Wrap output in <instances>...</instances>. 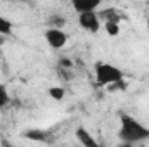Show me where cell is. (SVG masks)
<instances>
[{
    "label": "cell",
    "mask_w": 149,
    "mask_h": 147,
    "mask_svg": "<svg viewBox=\"0 0 149 147\" xmlns=\"http://www.w3.org/2000/svg\"><path fill=\"white\" fill-rule=\"evenodd\" d=\"M118 137L123 144H139L149 140V128L146 125H142L139 119H135L134 116L127 114V112H120V130H118Z\"/></svg>",
    "instance_id": "1"
},
{
    "label": "cell",
    "mask_w": 149,
    "mask_h": 147,
    "mask_svg": "<svg viewBox=\"0 0 149 147\" xmlns=\"http://www.w3.org/2000/svg\"><path fill=\"white\" fill-rule=\"evenodd\" d=\"M94 74H95V83L99 87H109L113 83L123 80V71L109 62H95Z\"/></svg>",
    "instance_id": "2"
},
{
    "label": "cell",
    "mask_w": 149,
    "mask_h": 147,
    "mask_svg": "<svg viewBox=\"0 0 149 147\" xmlns=\"http://www.w3.org/2000/svg\"><path fill=\"white\" fill-rule=\"evenodd\" d=\"M78 24L81 30H85L88 33H97L101 30V17H99L97 10L81 12V14H78Z\"/></svg>",
    "instance_id": "3"
},
{
    "label": "cell",
    "mask_w": 149,
    "mask_h": 147,
    "mask_svg": "<svg viewBox=\"0 0 149 147\" xmlns=\"http://www.w3.org/2000/svg\"><path fill=\"white\" fill-rule=\"evenodd\" d=\"M43 37L47 40V43L56 50H61L68 43V33L63 28H49Z\"/></svg>",
    "instance_id": "4"
},
{
    "label": "cell",
    "mask_w": 149,
    "mask_h": 147,
    "mask_svg": "<svg viewBox=\"0 0 149 147\" xmlns=\"http://www.w3.org/2000/svg\"><path fill=\"white\" fill-rule=\"evenodd\" d=\"M71 3H73L74 10L78 14H81V12H90V10L99 9L102 0H71Z\"/></svg>",
    "instance_id": "5"
},
{
    "label": "cell",
    "mask_w": 149,
    "mask_h": 147,
    "mask_svg": "<svg viewBox=\"0 0 149 147\" xmlns=\"http://www.w3.org/2000/svg\"><path fill=\"white\" fill-rule=\"evenodd\" d=\"M74 135H76V139H78V142H80L81 146H85V147H97L99 146V142H97V140L88 133V130L83 128V126H78L76 132H74Z\"/></svg>",
    "instance_id": "6"
},
{
    "label": "cell",
    "mask_w": 149,
    "mask_h": 147,
    "mask_svg": "<svg viewBox=\"0 0 149 147\" xmlns=\"http://www.w3.org/2000/svg\"><path fill=\"white\" fill-rule=\"evenodd\" d=\"M97 14H99L101 21H104V23H106V21H120V14H118V10L113 9V7L102 9V10H99Z\"/></svg>",
    "instance_id": "7"
},
{
    "label": "cell",
    "mask_w": 149,
    "mask_h": 147,
    "mask_svg": "<svg viewBox=\"0 0 149 147\" xmlns=\"http://www.w3.org/2000/svg\"><path fill=\"white\" fill-rule=\"evenodd\" d=\"M24 137L30 140H37V142H47L49 140V133L43 130H28V132H24Z\"/></svg>",
    "instance_id": "8"
},
{
    "label": "cell",
    "mask_w": 149,
    "mask_h": 147,
    "mask_svg": "<svg viewBox=\"0 0 149 147\" xmlns=\"http://www.w3.org/2000/svg\"><path fill=\"white\" fill-rule=\"evenodd\" d=\"M47 24L50 28H64L66 26V17L61 14H52L47 17Z\"/></svg>",
    "instance_id": "9"
},
{
    "label": "cell",
    "mask_w": 149,
    "mask_h": 147,
    "mask_svg": "<svg viewBox=\"0 0 149 147\" xmlns=\"http://www.w3.org/2000/svg\"><path fill=\"white\" fill-rule=\"evenodd\" d=\"M104 30L109 37H118L120 35V21H106Z\"/></svg>",
    "instance_id": "10"
},
{
    "label": "cell",
    "mask_w": 149,
    "mask_h": 147,
    "mask_svg": "<svg viewBox=\"0 0 149 147\" xmlns=\"http://www.w3.org/2000/svg\"><path fill=\"white\" fill-rule=\"evenodd\" d=\"M10 33H12V23H10L7 17L0 16V35H5V37H9Z\"/></svg>",
    "instance_id": "11"
},
{
    "label": "cell",
    "mask_w": 149,
    "mask_h": 147,
    "mask_svg": "<svg viewBox=\"0 0 149 147\" xmlns=\"http://www.w3.org/2000/svg\"><path fill=\"white\" fill-rule=\"evenodd\" d=\"M49 95H50L54 101H63L64 95H66V92H64L63 87H50V88H49Z\"/></svg>",
    "instance_id": "12"
},
{
    "label": "cell",
    "mask_w": 149,
    "mask_h": 147,
    "mask_svg": "<svg viewBox=\"0 0 149 147\" xmlns=\"http://www.w3.org/2000/svg\"><path fill=\"white\" fill-rule=\"evenodd\" d=\"M9 101H10L9 92H7L5 85H2V83H0V109H3V107L9 104Z\"/></svg>",
    "instance_id": "13"
},
{
    "label": "cell",
    "mask_w": 149,
    "mask_h": 147,
    "mask_svg": "<svg viewBox=\"0 0 149 147\" xmlns=\"http://www.w3.org/2000/svg\"><path fill=\"white\" fill-rule=\"evenodd\" d=\"M59 66H61V68H68V69H71L73 62H71L68 57H61V59H59Z\"/></svg>",
    "instance_id": "14"
},
{
    "label": "cell",
    "mask_w": 149,
    "mask_h": 147,
    "mask_svg": "<svg viewBox=\"0 0 149 147\" xmlns=\"http://www.w3.org/2000/svg\"><path fill=\"white\" fill-rule=\"evenodd\" d=\"M5 35H0V47H2V45H3V43H5Z\"/></svg>",
    "instance_id": "15"
},
{
    "label": "cell",
    "mask_w": 149,
    "mask_h": 147,
    "mask_svg": "<svg viewBox=\"0 0 149 147\" xmlns=\"http://www.w3.org/2000/svg\"><path fill=\"white\" fill-rule=\"evenodd\" d=\"M14 2H21V3H28V2H31V0H14Z\"/></svg>",
    "instance_id": "16"
},
{
    "label": "cell",
    "mask_w": 149,
    "mask_h": 147,
    "mask_svg": "<svg viewBox=\"0 0 149 147\" xmlns=\"http://www.w3.org/2000/svg\"><path fill=\"white\" fill-rule=\"evenodd\" d=\"M148 31H149V17H148Z\"/></svg>",
    "instance_id": "17"
},
{
    "label": "cell",
    "mask_w": 149,
    "mask_h": 147,
    "mask_svg": "<svg viewBox=\"0 0 149 147\" xmlns=\"http://www.w3.org/2000/svg\"><path fill=\"white\" fill-rule=\"evenodd\" d=\"M148 2H149V0H148Z\"/></svg>",
    "instance_id": "18"
}]
</instances>
